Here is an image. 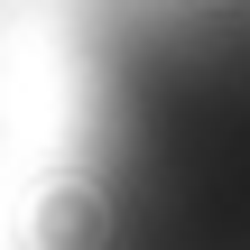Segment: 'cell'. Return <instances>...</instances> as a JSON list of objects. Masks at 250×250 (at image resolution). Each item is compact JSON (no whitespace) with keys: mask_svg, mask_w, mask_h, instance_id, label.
Here are the masks:
<instances>
[{"mask_svg":"<svg viewBox=\"0 0 250 250\" xmlns=\"http://www.w3.org/2000/svg\"><path fill=\"white\" fill-rule=\"evenodd\" d=\"M93 111L65 250H250V0H111Z\"/></svg>","mask_w":250,"mask_h":250,"instance_id":"1","label":"cell"}]
</instances>
